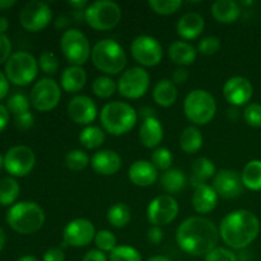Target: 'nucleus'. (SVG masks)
I'll return each instance as SVG.
<instances>
[{
  "label": "nucleus",
  "instance_id": "obj_1",
  "mask_svg": "<svg viewBox=\"0 0 261 261\" xmlns=\"http://www.w3.org/2000/svg\"><path fill=\"white\" fill-rule=\"evenodd\" d=\"M219 229L204 217H190L178 226L176 242L178 247L191 256H205L217 247Z\"/></svg>",
  "mask_w": 261,
  "mask_h": 261
},
{
  "label": "nucleus",
  "instance_id": "obj_2",
  "mask_svg": "<svg viewBox=\"0 0 261 261\" xmlns=\"http://www.w3.org/2000/svg\"><path fill=\"white\" fill-rule=\"evenodd\" d=\"M259 232V218L246 209L228 213L219 226V236L227 246L233 250L246 249L255 241Z\"/></svg>",
  "mask_w": 261,
  "mask_h": 261
},
{
  "label": "nucleus",
  "instance_id": "obj_3",
  "mask_svg": "<svg viewBox=\"0 0 261 261\" xmlns=\"http://www.w3.org/2000/svg\"><path fill=\"white\" fill-rule=\"evenodd\" d=\"M99 119L105 132L119 137L134 129L138 121V114L132 105L114 101L105 105Z\"/></svg>",
  "mask_w": 261,
  "mask_h": 261
},
{
  "label": "nucleus",
  "instance_id": "obj_4",
  "mask_svg": "<svg viewBox=\"0 0 261 261\" xmlns=\"http://www.w3.org/2000/svg\"><path fill=\"white\" fill-rule=\"evenodd\" d=\"M91 59L93 65L107 75L119 74L124 70L127 63L122 46L111 38L98 41L92 48Z\"/></svg>",
  "mask_w": 261,
  "mask_h": 261
},
{
  "label": "nucleus",
  "instance_id": "obj_5",
  "mask_svg": "<svg viewBox=\"0 0 261 261\" xmlns=\"http://www.w3.org/2000/svg\"><path fill=\"white\" fill-rule=\"evenodd\" d=\"M7 222L15 232L31 234L40 231L45 223V213L33 201H19L10 206L7 213Z\"/></svg>",
  "mask_w": 261,
  "mask_h": 261
},
{
  "label": "nucleus",
  "instance_id": "obj_6",
  "mask_svg": "<svg viewBox=\"0 0 261 261\" xmlns=\"http://www.w3.org/2000/svg\"><path fill=\"white\" fill-rule=\"evenodd\" d=\"M184 112L193 124L206 125L216 116L217 102L205 89H194L185 97Z\"/></svg>",
  "mask_w": 261,
  "mask_h": 261
},
{
  "label": "nucleus",
  "instance_id": "obj_7",
  "mask_svg": "<svg viewBox=\"0 0 261 261\" xmlns=\"http://www.w3.org/2000/svg\"><path fill=\"white\" fill-rule=\"evenodd\" d=\"M122 17L121 8L111 0H98L87 7L84 19L96 31H110L116 27Z\"/></svg>",
  "mask_w": 261,
  "mask_h": 261
},
{
  "label": "nucleus",
  "instance_id": "obj_8",
  "mask_svg": "<svg viewBox=\"0 0 261 261\" xmlns=\"http://www.w3.org/2000/svg\"><path fill=\"white\" fill-rule=\"evenodd\" d=\"M38 73V61L25 51H18L10 55L5 63V75L8 81L17 86H27L35 81Z\"/></svg>",
  "mask_w": 261,
  "mask_h": 261
},
{
  "label": "nucleus",
  "instance_id": "obj_9",
  "mask_svg": "<svg viewBox=\"0 0 261 261\" xmlns=\"http://www.w3.org/2000/svg\"><path fill=\"white\" fill-rule=\"evenodd\" d=\"M60 47L63 55L71 65L82 66L88 61L91 56V45L83 32L75 28L66 30L60 40Z\"/></svg>",
  "mask_w": 261,
  "mask_h": 261
},
{
  "label": "nucleus",
  "instance_id": "obj_10",
  "mask_svg": "<svg viewBox=\"0 0 261 261\" xmlns=\"http://www.w3.org/2000/svg\"><path fill=\"white\" fill-rule=\"evenodd\" d=\"M150 78L143 66H133L125 70L117 82V91L127 99H138L148 92Z\"/></svg>",
  "mask_w": 261,
  "mask_h": 261
},
{
  "label": "nucleus",
  "instance_id": "obj_11",
  "mask_svg": "<svg viewBox=\"0 0 261 261\" xmlns=\"http://www.w3.org/2000/svg\"><path fill=\"white\" fill-rule=\"evenodd\" d=\"M132 56L142 66H155L162 61L163 48L157 38L142 35L134 38L130 45Z\"/></svg>",
  "mask_w": 261,
  "mask_h": 261
},
{
  "label": "nucleus",
  "instance_id": "obj_12",
  "mask_svg": "<svg viewBox=\"0 0 261 261\" xmlns=\"http://www.w3.org/2000/svg\"><path fill=\"white\" fill-rule=\"evenodd\" d=\"M61 98L60 86L51 78H42L33 86L30 101L37 111L46 112L55 109Z\"/></svg>",
  "mask_w": 261,
  "mask_h": 261
},
{
  "label": "nucleus",
  "instance_id": "obj_13",
  "mask_svg": "<svg viewBox=\"0 0 261 261\" xmlns=\"http://www.w3.org/2000/svg\"><path fill=\"white\" fill-rule=\"evenodd\" d=\"M53 18L51 8L40 0H32L22 8L19 13V22L24 30L38 32L46 28Z\"/></svg>",
  "mask_w": 261,
  "mask_h": 261
},
{
  "label": "nucleus",
  "instance_id": "obj_14",
  "mask_svg": "<svg viewBox=\"0 0 261 261\" xmlns=\"http://www.w3.org/2000/svg\"><path fill=\"white\" fill-rule=\"evenodd\" d=\"M178 203L172 195H160L153 199L147 209V218L152 226H167L178 214Z\"/></svg>",
  "mask_w": 261,
  "mask_h": 261
},
{
  "label": "nucleus",
  "instance_id": "obj_15",
  "mask_svg": "<svg viewBox=\"0 0 261 261\" xmlns=\"http://www.w3.org/2000/svg\"><path fill=\"white\" fill-rule=\"evenodd\" d=\"M36 155L27 145H15L7 152L4 157V167L10 175L23 177L33 170Z\"/></svg>",
  "mask_w": 261,
  "mask_h": 261
},
{
  "label": "nucleus",
  "instance_id": "obj_16",
  "mask_svg": "<svg viewBox=\"0 0 261 261\" xmlns=\"http://www.w3.org/2000/svg\"><path fill=\"white\" fill-rule=\"evenodd\" d=\"M96 233V228L91 221L86 218L73 219L64 228V245L71 247H84L94 241Z\"/></svg>",
  "mask_w": 261,
  "mask_h": 261
},
{
  "label": "nucleus",
  "instance_id": "obj_17",
  "mask_svg": "<svg viewBox=\"0 0 261 261\" xmlns=\"http://www.w3.org/2000/svg\"><path fill=\"white\" fill-rule=\"evenodd\" d=\"M224 98L232 106H244L249 103L254 94L251 82L245 76H232L223 86Z\"/></svg>",
  "mask_w": 261,
  "mask_h": 261
},
{
  "label": "nucleus",
  "instance_id": "obj_18",
  "mask_svg": "<svg viewBox=\"0 0 261 261\" xmlns=\"http://www.w3.org/2000/svg\"><path fill=\"white\" fill-rule=\"evenodd\" d=\"M213 188L218 196L224 199H234L244 190L241 176L234 170H221L213 178Z\"/></svg>",
  "mask_w": 261,
  "mask_h": 261
},
{
  "label": "nucleus",
  "instance_id": "obj_19",
  "mask_svg": "<svg viewBox=\"0 0 261 261\" xmlns=\"http://www.w3.org/2000/svg\"><path fill=\"white\" fill-rule=\"evenodd\" d=\"M68 115L78 125H87L94 121L97 116V106L88 96H75L68 103Z\"/></svg>",
  "mask_w": 261,
  "mask_h": 261
},
{
  "label": "nucleus",
  "instance_id": "obj_20",
  "mask_svg": "<svg viewBox=\"0 0 261 261\" xmlns=\"http://www.w3.org/2000/svg\"><path fill=\"white\" fill-rule=\"evenodd\" d=\"M121 157L115 150L102 149L98 150L91 158V166L94 172L102 176H112L121 168Z\"/></svg>",
  "mask_w": 261,
  "mask_h": 261
},
{
  "label": "nucleus",
  "instance_id": "obj_21",
  "mask_svg": "<svg viewBox=\"0 0 261 261\" xmlns=\"http://www.w3.org/2000/svg\"><path fill=\"white\" fill-rule=\"evenodd\" d=\"M129 178L135 186L148 188L157 181L158 171L150 161H135L129 168Z\"/></svg>",
  "mask_w": 261,
  "mask_h": 261
},
{
  "label": "nucleus",
  "instance_id": "obj_22",
  "mask_svg": "<svg viewBox=\"0 0 261 261\" xmlns=\"http://www.w3.org/2000/svg\"><path fill=\"white\" fill-rule=\"evenodd\" d=\"M191 203H193L196 213L208 214L216 209L217 204H218V194L216 193L213 186L208 185V184L196 186Z\"/></svg>",
  "mask_w": 261,
  "mask_h": 261
},
{
  "label": "nucleus",
  "instance_id": "obj_23",
  "mask_svg": "<svg viewBox=\"0 0 261 261\" xmlns=\"http://www.w3.org/2000/svg\"><path fill=\"white\" fill-rule=\"evenodd\" d=\"M205 27V20L199 13L191 12L186 13L185 15L178 19L176 30L180 37L184 40H195L203 33Z\"/></svg>",
  "mask_w": 261,
  "mask_h": 261
},
{
  "label": "nucleus",
  "instance_id": "obj_24",
  "mask_svg": "<svg viewBox=\"0 0 261 261\" xmlns=\"http://www.w3.org/2000/svg\"><path fill=\"white\" fill-rule=\"evenodd\" d=\"M163 139V127L157 117L144 119L139 129V140L145 148H155Z\"/></svg>",
  "mask_w": 261,
  "mask_h": 261
},
{
  "label": "nucleus",
  "instance_id": "obj_25",
  "mask_svg": "<svg viewBox=\"0 0 261 261\" xmlns=\"http://www.w3.org/2000/svg\"><path fill=\"white\" fill-rule=\"evenodd\" d=\"M211 10L214 19L223 24L234 23L241 15V8L233 0H218L212 5Z\"/></svg>",
  "mask_w": 261,
  "mask_h": 261
},
{
  "label": "nucleus",
  "instance_id": "obj_26",
  "mask_svg": "<svg viewBox=\"0 0 261 261\" xmlns=\"http://www.w3.org/2000/svg\"><path fill=\"white\" fill-rule=\"evenodd\" d=\"M87 82V73L82 66L70 65L61 74V88L68 93H78L84 88Z\"/></svg>",
  "mask_w": 261,
  "mask_h": 261
},
{
  "label": "nucleus",
  "instance_id": "obj_27",
  "mask_svg": "<svg viewBox=\"0 0 261 261\" xmlns=\"http://www.w3.org/2000/svg\"><path fill=\"white\" fill-rule=\"evenodd\" d=\"M168 56L177 65H191L196 59V50L186 41H175L168 46Z\"/></svg>",
  "mask_w": 261,
  "mask_h": 261
},
{
  "label": "nucleus",
  "instance_id": "obj_28",
  "mask_svg": "<svg viewBox=\"0 0 261 261\" xmlns=\"http://www.w3.org/2000/svg\"><path fill=\"white\" fill-rule=\"evenodd\" d=\"M191 172H193L191 185L196 188V186L205 185L206 181L214 178V176H216V166L209 158L200 157L194 161Z\"/></svg>",
  "mask_w": 261,
  "mask_h": 261
},
{
  "label": "nucleus",
  "instance_id": "obj_29",
  "mask_svg": "<svg viewBox=\"0 0 261 261\" xmlns=\"http://www.w3.org/2000/svg\"><path fill=\"white\" fill-rule=\"evenodd\" d=\"M153 99L161 107H171L177 99L176 84L170 79H162L153 88Z\"/></svg>",
  "mask_w": 261,
  "mask_h": 261
},
{
  "label": "nucleus",
  "instance_id": "obj_30",
  "mask_svg": "<svg viewBox=\"0 0 261 261\" xmlns=\"http://www.w3.org/2000/svg\"><path fill=\"white\" fill-rule=\"evenodd\" d=\"M186 176L184 171L178 168H170L165 171L161 177V186L168 194H177L185 188Z\"/></svg>",
  "mask_w": 261,
  "mask_h": 261
},
{
  "label": "nucleus",
  "instance_id": "obj_31",
  "mask_svg": "<svg viewBox=\"0 0 261 261\" xmlns=\"http://www.w3.org/2000/svg\"><path fill=\"white\" fill-rule=\"evenodd\" d=\"M180 147L188 154H194L203 147V135L195 126H188L180 135Z\"/></svg>",
  "mask_w": 261,
  "mask_h": 261
},
{
  "label": "nucleus",
  "instance_id": "obj_32",
  "mask_svg": "<svg viewBox=\"0 0 261 261\" xmlns=\"http://www.w3.org/2000/svg\"><path fill=\"white\" fill-rule=\"evenodd\" d=\"M245 188L252 191L261 190V161L254 160L246 163L241 173Z\"/></svg>",
  "mask_w": 261,
  "mask_h": 261
},
{
  "label": "nucleus",
  "instance_id": "obj_33",
  "mask_svg": "<svg viewBox=\"0 0 261 261\" xmlns=\"http://www.w3.org/2000/svg\"><path fill=\"white\" fill-rule=\"evenodd\" d=\"M105 140H106V135L103 130L93 125L86 126L79 134V142L87 149H97L103 144Z\"/></svg>",
  "mask_w": 261,
  "mask_h": 261
},
{
  "label": "nucleus",
  "instance_id": "obj_34",
  "mask_svg": "<svg viewBox=\"0 0 261 261\" xmlns=\"http://www.w3.org/2000/svg\"><path fill=\"white\" fill-rule=\"evenodd\" d=\"M132 219V211L124 203H116L107 211V221L115 228H124Z\"/></svg>",
  "mask_w": 261,
  "mask_h": 261
},
{
  "label": "nucleus",
  "instance_id": "obj_35",
  "mask_svg": "<svg viewBox=\"0 0 261 261\" xmlns=\"http://www.w3.org/2000/svg\"><path fill=\"white\" fill-rule=\"evenodd\" d=\"M20 188L17 181L12 177H3L0 180V204L12 205L19 196Z\"/></svg>",
  "mask_w": 261,
  "mask_h": 261
},
{
  "label": "nucleus",
  "instance_id": "obj_36",
  "mask_svg": "<svg viewBox=\"0 0 261 261\" xmlns=\"http://www.w3.org/2000/svg\"><path fill=\"white\" fill-rule=\"evenodd\" d=\"M117 84L109 75H101L96 78L92 83V91L99 98H110L116 92Z\"/></svg>",
  "mask_w": 261,
  "mask_h": 261
},
{
  "label": "nucleus",
  "instance_id": "obj_37",
  "mask_svg": "<svg viewBox=\"0 0 261 261\" xmlns=\"http://www.w3.org/2000/svg\"><path fill=\"white\" fill-rule=\"evenodd\" d=\"M89 165V157L84 150L73 149L65 155V166L70 171L79 172Z\"/></svg>",
  "mask_w": 261,
  "mask_h": 261
},
{
  "label": "nucleus",
  "instance_id": "obj_38",
  "mask_svg": "<svg viewBox=\"0 0 261 261\" xmlns=\"http://www.w3.org/2000/svg\"><path fill=\"white\" fill-rule=\"evenodd\" d=\"M110 261H142V255L137 249L127 245L116 246V249L110 252Z\"/></svg>",
  "mask_w": 261,
  "mask_h": 261
},
{
  "label": "nucleus",
  "instance_id": "obj_39",
  "mask_svg": "<svg viewBox=\"0 0 261 261\" xmlns=\"http://www.w3.org/2000/svg\"><path fill=\"white\" fill-rule=\"evenodd\" d=\"M148 5L160 15H171L177 12L182 3L180 0H149Z\"/></svg>",
  "mask_w": 261,
  "mask_h": 261
},
{
  "label": "nucleus",
  "instance_id": "obj_40",
  "mask_svg": "<svg viewBox=\"0 0 261 261\" xmlns=\"http://www.w3.org/2000/svg\"><path fill=\"white\" fill-rule=\"evenodd\" d=\"M116 237L109 229H101L96 233L94 237V244L97 249L103 252H112L116 249Z\"/></svg>",
  "mask_w": 261,
  "mask_h": 261
},
{
  "label": "nucleus",
  "instance_id": "obj_41",
  "mask_svg": "<svg viewBox=\"0 0 261 261\" xmlns=\"http://www.w3.org/2000/svg\"><path fill=\"white\" fill-rule=\"evenodd\" d=\"M30 99L25 94L23 93H14L13 96L9 97L8 99L7 109L8 111L13 112L15 116L18 115L25 114V112H30Z\"/></svg>",
  "mask_w": 261,
  "mask_h": 261
},
{
  "label": "nucleus",
  "instance_id": "obj_42",
  "mask_svg": "<svg viewBox=\"0 0 261 261\" xmlns=\"http://www.w3.org/2000/svg\"><path fill=\"white\" fill-rule=\"evenodd\" d=\"M172 153L167 149V148H157L154 152L152 153V161L150 162L153 163L157 170L167 171L171 168V165H172Z\"/></svg>",
  "mask_w": 261,
  "mask_h": 261
},
{
  "label": "nucleus",
  "instance_id": "obj_43",
  "mask_svg": "<svg viewBox=\"0 0 261 261\" xmlns=\"http://www.w3.org/2000/svg\"><path fill=\"white\" fill-rule=\"evenodd\" d=\"M38 65L45 74H55L59 69V59L51 51H43L38 59Z\"/></svg>",
  "mask_w": 261,
  "mask_h": 261
},
{
  "label": "nucleus",
  "instance_id": "obj_44",
  "mask_svg": "<svg viewBox=\"0 0 261 261\" xmlns=\"http://www.w3.org/2000/svg\"><path fill=\"white\" fill-rule=\"evenodd\" d=\"M244 119L251 127H261V105L250 103L244 111Z\"/></svg>",
  "mask_w": 261,
  "mask_h": 261
},
{
  "label": "nucleus",
  "instance_id": "obj_45",
  "mask_svg": "<svg viewBox=\"0 0 261 261\" xmlns=\"http://www.w3.org/2000/svg\"><path fill=\"white\" fill-rule=\"evenodd\" d=\"M221 48V40L216 36H208L204 37L203 40L199 42L198 50L200 51L203 55H213V54L218 53Z\"/></svg>",
  "mask_w": 261,
  "mask_h": 261
},
{
  "label": "nucleus",
  "instance_id": "obj_46",
  "mask_svg": "<svg viewBox=\"0 0 261 261\" xmlns=\"http://www.w3.org/2000/svg\"><path fill=\"white\" fill-rule=\"evenodd\" d=\"M204 261H237V255L226 247H216L205 255Z\"/></svg>",
  "mask_w": 261,
  "mask_h": 261
},
{
  "label": "nucleus",
  "instance_id": "obj_47",
  "mask_svg": "<svg viewBox=\"0 0 261 261\" xmlns=\"http://www.w3.org/2000/svg\"><path fill=\"white\" fill-rule=\"evenodd\" d=\"M10 51H12V43L9 37L5 33H0V64L8 61L10 58Z\"/></svg>",
  "mask_w": 261,
  "mask_h": 261
},
{
  "label": "nucleus",
  "instance_id": "obj_48",
  "mask_svg": "<svg viewBox=\"0 0 261 261\" xmlns=\"http://www.w3.org/2000/svg\"><path fill=\"white\" fill-rule=\"evenodd\" d=\"M43 261H65L63 249L60 247H51L43 254Z\"/></svg>",
  "mask_w": 261,
  "mask_h": 261
},
{
  "label": "nucleus",
  "instance_id": "obj_49",
  "mask_svg": "<svg viewBox=\"0 0 261 261\" xmlns=\"http://www.w3.org/2000/svg\"><path fill=\"white\" fill-rule=\"evenodd\" d=\"M163 236H165V233H163V231L161 227L152 226L149 229H148L147 239L150 244L158 245L163 240Z\"/></svg>",
  "mask_w": 261,
  "mask_h": 261
},
{
  "label": "nucleus",
  "instance_id": "obj_50",
  "mask_svg": "<svg viewBox=\"0 0 261 261\" xmlns=\"http://www.w3.org/2000/svg\"><path fill=\"white\" fill-rule=\"evenodd\" d=\"M33 115L31 112H25V114L18 115L17 119H15V122H17V126L19 129H30L33 125Z\"/></svg>",
  "mask_w": 261,
  "mask_h": 261
},
{
  "label": "nucleus",
  "instance_id": "obj_51",
  "mask_svg": "<svg viewBox=\"0 0 261 261\" xmlns=\"http://www.w3.org/2000/svg\"><path fill=\"white\" fill-rule=\"evenodd\" d=\"M82 261H107V256L103 251L96 249V250H89L86 255L83 256Z\"/></svg>",
  "mask_w": 261,
  "mask_h": 261
},
{
  "label": "nucleus",
  "instance_id": "obj_52",
  "mask_svg": "<svg viewBox=\"0 0 261 261\" xmlns=\"http://www.w3.org/2000/svg\"><path fill=\"white\" fill-rule=\"evenodd\" d=\"M189 78V71L184 68H178L173 71L172 82L175 84H184Z\"/></svg>",
  "mask_w": 261,
  "mask_h": 261
},
{
  "label": "nucleus",
  "instance_id": "obj_53",
  "mask_svg": "<svg viewBox=\"0 0 261 261\" xmlns=\"http://www.w3.org/2000/svg\"><path fill=\"white\" fill-rule=\"evenodd\" d=\"M8 121H9V111H8L7 107L0 105V132L5 129Z\"/></svg>",
  "mask_w": 261,
  "mask_h": 261
},
{
  "label": "nucleus",
  "instance_id": "obj_54",
  "mask_svg": "<svg viewBox=\"0 0 261 261\" xmlns=\"http://www.w3.org/2000/svg\"><path fill=\"white\" fill-rule=\"evenodd\" d=\"M8 91H9V82H8L7 75H4L0 71V99H3L7 96Z\"/></svg>",
  "mask_w": 261,
  "mask_h": 261
},
{
  "label": "nucleus",
  "instance_id": "obj_55",
  "mask_svg": "<svg viewBox=\"0 0 261 261\" xmlns=\"http://www.w3.org/2000/svg\"><path fill=\"white\" fill-rule=\"evenodd\" d=\"M69 5H70L71 8H74V10H82V9L86 10L89 4L86 2V0H78V2H69Z\"/></svg>",
  "mask_w": 261,
  "mask_h": 261
},
{
  "label": "nucleus",
  "instance_id": "obj_56",
  "mask_svg": "<svg viewBox=\"0 0 261 261\" xmlns=\"http://www.w3.org/2000/svg\"><path fill=\"white\" fill-rule=\"evenodd\" d=\"M68 24H69V19L65 17V15H61V17H59L55 22L56 28H60V30L65 28Z\"/></svg>",
  "mask_w": 261,
  "mask_h": 261
},
{
  "label": "nucleus",
  "instance_id": "obj_57",
  "mask_svg": "<svg viewBox=\"0 0 261 261\" xmlns=\"http://www.w3.org/2000/svg\"><path fill=\"white\" fill-rule=\"evenodd\" d=\"M15 0H0V9H8V8L15 5Z\"/></svg>",
  "mask_w": 261,
  "mask_h": 261
},
{
  "label": "nucleus",
  "instance_id": "obj_58",
  "mask_svg": "<svg viewBox=\"0 0 261 261\" xmlns=\"http://www.w3.org/2000/svg\"><path fill=\"white\" fill-rule=\"evenodd\" d=\"M9 27V23L5 17H0V33H4Z\"/></svg>",
  "mask_w": 261,
  "mask_h": 261
},
{
  "label": "nucleus",
  "instance_id": "obj_59",
  "mask_svg": "<svg viewBox=\"0 0 261 261\" xmlns=\"http://www.w3.org/2000/svg\"><path fill=\"white\" fill-rule=\"evenodd\" d=\"M4 245H5V233H4V231H3L2 227H0V251L3 250Z\"/></svg>",
  "mask_w": 261,
  "mask_h": 261
},
{
  "label": "nucleus",
  "instance_id": "obj_60",
  "mask_svg": "<svg viewBox=\"0 0 261 261\" xmlns=\"http://www.w3.org/2000/svg\"><path fill=\"white\" fill-rule=\"evenodd\" d=\"M147 261H172V260L168 259V257H166V256H161V255H158V256L149 257Z\"/></svg>",
  "mask_w": 261,
  "mask_h": 261
},
{
  "label": "nucleus",
  "instance_id": "obj_61",
  "mask_svg": "<svg viewBox=\"0 0 261 261\" xmlns=\"http://www.w3.org/2000/svg\"><path fill=\"white\" fill-rule=\"evenodd\" d=\"M17 261H38L35 256H31V255H25V256L19 257Z\"/></svg>",
  "mask_w": 261,
  "mask_h": 261
},
{
  "label": "nucleus",
  "instance_id": "obj_62",
  "mask_svg": "<svg viewBox=\"0 0 261 261\" xmlns=\"http://www.w3.org/2000/svg\"><path fill=\"white\" fill-rule=\"evenodd\" d=\"M3 167H4V157L0 154V170H2Z\"/></svg>",
  "mask_w": 261,
  "mask_h": 261
}]
</instances>
